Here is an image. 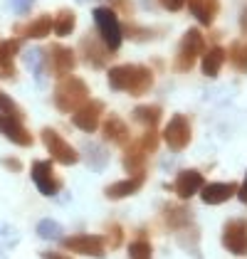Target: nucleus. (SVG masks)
<instances>
[{
	"instance_id": "obj_1",
	"label": "nucleus",
	"mask_w": 247,
	"mask_h": 259,
	"mask_svg": "<svg viewBox=\"0 0 247 259\" xmlns=\"http://www.w3.org/2000/svg\"><path fill=\"white\" fill-rule=\"evenodd\" d=\"M109 87L114 92H126L131 97H144L153 87V72L144 64H116L106 72Z\"/></svg>"
},
{
	"instance_id": "obj_2",
	"label": "nucleus",
	"mask_w": 247,
	"mask_h": 259,
	"mask_svg": "<svg viewBox=\"0 0 247 259\" xmlns=\"http://www.w3.org/2000/svg\"><path fill=\"white\" fill-rule=\"evenodd\" d=\"M52 101H55L57 111H62V114H69L72 111L74 114L79 106H84L89 101V87H87V81L82 77H74V74L62 77L57 81V87H55Z\"/></svg>"
},
{
	"instance_id": "obj_3",
	"label": "nucleus",
	"mask_w": 247,
	"mask_h": 259,
	"mask_svg": "<svg viewBox=\"0 0 247 259\" xmlns=\"http://www.w3.org/2000/svg\"><path fill=\"white\" fill-rule=\"evenodd\" d=\"M205 52V37L198 27H188L185 35L178 42V52L173 60V69L176 72H190L193 64L198 62V57Z\"/></svg>"
},
{
	"instance_id": "obj_4",
	"label": "nucleus",
	"mask_w": 247,
	"mask_h": 259,
	"mask_svg": "<svg viewBox=\"0 0 247 259\" xmlns=\"http://www.w3.org/2000/svg\"><path fill=\"white\" fill-rule=\"evenodd\" d=\"M94 25H97V32H99V40L116 55V50L121 47V22L116 18V13L109 8V5H99V8H94Z\"/></svg>"
},
{
	"instance_id": "obj_5",
	"label": "nucleus",
	"mask_w": 247,
	"mask_h": 259,
	"mask_svg": "<svg viewBox=\"0 0 247 259\" xmlns=\"http://www.w3.org/2000/svg\"><path fill=\"white\" fill-rule=\"evenodd\" d=\"M42 62H45L47 74H52L55 79H62L74 72L77 55H74V50H69L64 45H50L47 50H42Z\"/></svg>"
},
{
	"instance_id": "obj_6",
	"label": "nucleus",
	"mask_w": 247,
	"mask_h": 259,
	"mask_svg": "<svg viewBox=\"0 0 247 259\" xmlns=\"http://www.w3.org/2000/svg\"><path fill=\"white\" fill-rule=\"evenodd\" d=\"M40 139H42V143H45V148L50 151V160H55V163H60V165H74V163L79 160V151L67 139H62L55 128H50V126L42 128Z\"/></svg>"
},
{
	"instance_id": "obj_7",
	"label": "nucleus",
	"mask_w": 247,
	"mask_h": 259,
	"mask_svg": "<svg viewBox=\"0 0 247 259\" xmlns=\"http://www.w3.org/2000/svg\"><path fill=\"white\" fill-rule=\"evenodd\" d=\"M223 247L235 257H247V220H227L223 227Z\"/></svg>"
},
{
	"instance_id": "obj_8",
	"label": "nucleus",
	"mask_w": 247,
	"mask_h": 259,
	"mask_svg": "<svg viewBox=\"0 0 247 259\" xmlns=\"http://www.w3.org/2000/svg\"><path fill=\"white\" fill-rule=\"evenodd\" d=\"M190 139H193V128H190V121H188V116H183V114L171 116L168 126L163 128L166 146H168L171 151H176V153H178V151L188 148Z\"/></svg>"
},
{
	"instance_id": "obj_9",
	"label": "nucleus",
	"mask_w": 247,
	"mask_h": 259,
	"mask_svg": "<svg viewBox=\"0 0 247 259\" xmlns=\"http://www.w3.org/2000/svg\"><path fill=\"white\" fill-rule=\"evenodd\" d=\"M64 249L77 252V254H87L94 259L106 257V239L99 235H72V237H62Z\"/></svg>"
},
{
	"instance_id": "obj_10",
	"label": "nucleus",
	"mask_w": 247,
	"mask_h": 259,
	"mask_svg": "<svg viewBox=\"0 0 247 259\" xmlns=\"http://www.w3.org/2000/svg\"><path fill=\"white\" fill-rule=\"evenodd\" d=\"M32 183L37 185L42 195H57L62 190V180L55 176V168H52V160H35L32 163Z\"/></svg>"
},
{
	"instance_id": "obj_11",
	"label": "nucleus",
	"mask_w": 247,
	"mask_h": 259,
	"mask_svg": "<svg viewBox=\"0 0 247 259\" xmlns=\"http://www.w3.org/2000/svg\"><path fill=\"white\" fill-rule=\"evenodd\" d=\"M102 114H104V101L99 99H89L84 106H79L74 114H72V123L79 128V131H97L99 128V121H102Z\"/></svg>"
},
{
	"instance_id": "obj_12",
	"label": "nucleus",
	"mask_w": 247,
	"mask_h": 259,
	"mask_svg": "<svg viewBox=\"0 0 247 259\" xmlns=\"http://www.w3.org/2000/svg\"><path fill=\"white\" fill-rule=\"evenodd\" d=\"M203 185H205L203 173H200V170H193V168L181 170V173L176 176V180H173V190H176V195L181 200H190L195 193H200Z\"/></svg>"
},
{
	"instance_id": "obj_13",
	"label": "nucleus",
	"mask_w": 247,
	"mask_h": 259,
	"mask_svg": "<svg viewBox=\"0 0 247 259\" xmlns=\"http://www.w3.org/2000/svg\"><path fill=\"white\" fill-rule=\"evenodd\" d=\"M144 183H146V170H141V173L129 176L126 180H116V183H111V185L104 190V195H106L109 200L131 198V195H136V193L144 188Z\"/></svg>"
},
{
	"instance_id": "obj_14",
	"label": "nucleus",
	"mask_w": 247,
	"mask_h": 259,
	"mask_svg": "<svg viewBox=\"0 0 247 259\" xmlns=\"http://www.w3.org/2000/svg\"><path fill=\"white\" fill-rule=\"evenodd\" d=\"M0 134H3L8 141H13L15 146H22V148L32 146V134L22 126V119L0 114Z\"/></svg>"
},
{
	"instance_id": "obj_15",
	"label": "nucleus",
	"mask_w": 247,
	"mask_h": 259,
	"mask_svg": "<svg viewBox=\"0 0 247 259\" xmlns=\"http://www.w3.org/2000/svg\"><path fill=\"white\" fill-rule=\"evenodd\" d=\"M82 52H84V62L92 64V67H106V62L114 57V52L99 37H84Z\"/></svg>"
},
{
	"instance_id": "obj_16",
	"label": "nucleus",
	"mask_w": 247,
	"mask_h": 259,
	"mask_svg": "<svg viewBox=\"0 0 247 259\" xmlns=\"http://www.w3.org/2000/svg\"><path fill=\"white\" fill-rule=\"evenodd\" d=\"M237 195V183H208L200 188V198L205 205H223Z\"/></svg>"
},
{
	"instance_id": "obj_17",
	"label": "nucleus",
	"mask_w": 247,
	"mask_h": 259,
	"mask_svg": "<svg viewBox=\"0 0 247 259\" xmlns=\"http://www.w3.org/2000/svg\"><path fill=\"white\" fill-rule=\"evenodd\" d=\"M22 40L10 37V40H0V79H15V64L13 57L20 52Z\"/></svg>"
},
{
	"instance_id": "obj_18",
	"label": "nucleus",
	"mask_w": 247,
	"mask_h": 259,
	"mask_svg": "<svg viewBox=\"0 0 247 259\" xmlns=\"http://www.w3.org/2000/svg\"><path fill=\"white\" fill-rule=\"evenodd\" d=\"M185 5H188L190 15L205 27H210L220 13V0H185Z\"/></svg>"
},
{
	"instance_id": "obj_19",
	"label": "nucleus",
	"mask_w": 247,
	"mask_h": 259,
	"mask_svg": "<svg viewBox=\"0 0 247 259\" xmlns=\"http://www.w3.org/2000/svg\"><path fill=\"white\" fill-rule=\"evenodd\" d=\"M102 136H104V141H109V143L126 146V143H129V126H126V121H124L121 116L109 114L102 123Z\"/></svg>"
},
{
	"instance_id": "obj_20",
	"label": "nucleus",
	"mask_w": 247,
	"mask_h": 259,
	"mask_svg": "<svg viewBox=\"0 0 247 259\" xmlns=\"http://www.w3.org/2000/svg\"><path fill=\"white\" fill-rule=\"evenodd\" d=\"M146 158H148V153L144 151L141 141H129L126 143V148H124V168H126L129 176L146 170Z\"/></svg>"
},
{
	"instance_id": "obj_21",
	"label": "nucleus",
	"mask_w": 247,
	"mask_h": 259,
	"mask_svg": "<svg viewBox=\"0 0 247 259\" xmlns=\"http://www.w3.org/2000/svg\"><path fill=\"white\" fill-rule=\"evenodd\" d=\"M223 64H225V50L223 47H210V50L203 52V74L205 77L215 79L220 74Z\"/></svg>"
},
{
	"instance_id": "obj_22",
	"label": "nucleus",
	"mask_w": 247,
	"mask_h": 259,
	"mask_svg": "<svg viewBox=\"0 0 247 259\" xmlns=\"http://www.w3.org/2000/svg\"><path fill=\"white\" fill-rule=\"evenodd\" d=\"M225 60L230 62L237 72L247 74V42H242V40L230 42V47L225 50Z\"/></svg>"
},
{
	"instance_id": "obj_23",
	"label": "nucleus",
	"mask_w": 247,
	"mask_h": 259,
	"mask_svg": "<svg viewBox=\"0 0 247 259\" xmlns=\"http://www.w3.org/2000/svg\"><path fill=\"white\" fill-rule=\"evenodd\" d=\"M52 25H55V20L50 15H40V18H35L32 22H27L22 27V35L30 37V40H42V37H47L52 32Z\"/></svg>"
},
{
	"instance_id": "obj_24",
	"label": "nucleus",
	"mask_w": 247,
	"mask_h": 259,
	"mask_svg": "<svg viewBox=\"0 0 247 259\" xmlns=\"http://www.w3.org/2000/svg\"><path fill=\"white\" fill-rule=\"evenodd\" d=\"M163 220L166 225L171 227V230H183V227H188V222H190V212L185 210V207H181V205H166L163 207Z\"/></svg>"
},
{
	"instance_id": "obj_25",
	"label": "nucleus",
	"mask_w": 247,
	"mask_h": 259,
	"mask_svg": "<svg viewBox=\"0 0 247 259\" xmlns=\"http://www.w3.org/2000/svg\"><path fill=\"white\" fill-rule=\"evenodd\" d=\"M77 27V13L74 10H60V15L55 18V25H52V32L60 35V37H67L72 35Z\"/></svg>"
},
{
	"instance_id": "obj_26",
	"label": "nucleus",
	"mask_w": 247,
	"mask_h": 259,
	"mask_svg": "<svg viewBox=\"0 0 247 259\" xmlns=\"http://www.w3.org/2000/svg\"><path fill=\"white\" fill-rule=\"evenodd\" d=\"M163 116V111H161V106H136L134 109V119L139 121V123H144L146 128H156L158 126V121Z\"/></svg>"
},
{
	"instance_id": "obj_27",
	"label": "nucleus",
	"mask_w": 247,
	"mask_h": 259,
	"mask_svg": "<svg viewBox=\"0 0 247 259\" xmlns=\"http://www.w3.org/2000/svg\"><path fill=\"white\" fill-rule=\"evenodd\" d=\"M37 237L40 239H50V242H57V239H62V235H64V227H62L57 220H40L37 222Z\"/></svg>"
},
{
	"instance_id": "obj_28",
	"label": "nucleus",
	"mask_w": 247,
	"mask_h": 259,
	"mask_svg": "<svg viewBox=\"0 0 247 259\" xmlns=\"http://www.w3.org/2000/svg\"><path fill=\"white\" fill-rule=\"evenodd\" d=\"M121 35H126L129 40L134 42H148V40H156L158 32L148 30V27H141V25H134V22H126L121 27Z\"/></svg>"
},
{
	"instance_id": "obj_29",
	"label": "nucleus",
	"mask_w": 247,
	"mask_h": 259,
	"mask_svg": "<svg viewBox=\"0 0 247 259\" xmlns=\"http://www.w3.org/2000/svg\"><path fill=\"white\" fill-rule=\"evenodd\" d=\"M129 259H153V247L148 239H134L129 244Z\"/></svg>"
},
{
	"instance_id": "obj_30",
	"label": "nucleus",
	"mask_w": 247,
	"mask_h": 259,
	"mask_svg": "<svg viewBox=\"0 0 247 259\" xmlns=\"http://www.w3.org/2000/svg\"><path fill=\"white\" fill-rule=\"evenodd\" d=\"M0 111H3L5 116H15V119H22L20 104H15V101L10 99L5 92H0Z\"/></svg>"
},
{
	"instance_id": "obj_31",
	"label": "nucleus",
	"mask_w": 247,
	"mask_h": 259,
	"mask_svg": "<svg viewBox=\"0 0 247 259\" xmlns=\"http://www.w3.org/2000/svg\"><path fill=\"white\" fill-rule=\"evenodd\" d=\"M27 64L35 69V77L37 81H42V72H45V62H42V50H30L27 55Z\"/></svg>"
},
{
	"instance_id": "obj_32",
	"label": "nucleus",
	"mask_w": 247,
	"mask_h": 259,
	"mask_svg": "<svg viewBox=\"0 0 247 259\" xmlns=\"http://www.w3.org/2000/svg\"><path fill=\"white\" fill-rule=\"evenodd\" d=\"M139 141H141V146H144V151L148 153V156L158 148V134H156V128H148V131H146Z\"/></svg>"
},
{
	"instance_id": "obj_33",
	"label": "nucleus",
	"mask_w": 247,
	"mask_h": 259,
	"mask_svg": "<svg viewBox=\"0 0 247 259\" xmlns=\"http://www.w3.org/2000/svg\"><path fill=\"white\" fill-rule=\"evenodd\" d=\"M106 239H109V249H116V247L121 244V239H124V230L119 227V225H111L109 232H106Z\"/></svg>"
},
{
	"instance_id": "obj_34",
	"label": "nucleus",
	"mask_w": 247,
	"mask_h": 259,
	"mask_svg": "<svg viewBox=\"0 0 247 259\" xmlns=\"http://www.w3.org/2000/svg\"><path fill=\"white\" fill-rule=\"evenodd\" d=\"M109 8L114 13H124V15H131L134 13V3L131 0H109Z\"/></svg>"
},
{
	"instance_id": "obj_35",
	"label": "nucleus",
	"mask_w": 247,
	"mask_h": 259,
	"mask_svg": "<svg viewBox=\"0 0 247 259\" xmlns=\"http://www.w3.org/2000/svg\"><path fill=\"white\" fill-rule=\"evenodd\" d=\"M158 3L163 5L166 10H171V13H178V10L185 8V0H158Z\"/></svg>"
},
{
	"instance_id": "obj_36",
	"label": "nucleus",
	"mask_w": 247,
	"mask_h": 259,
	"mask_svg": "<svg viewBox=\"0 0 247 259\" xmlns=\"http://www.w3.org/2000/svg\"><path fill=\"white\" fill-rule=\"evenodd\" d=\"M32 3H35V0H10V5H13L15 13H27V10L32 8Z\"/></svg>"
},
{
	"instance_id": "obj_37",
	"label": "nucleus",
	"mask_w": 247,
	"mask_h": 259,
	"mask_svg": "<svg viewBox=\"0 0 247 259\" xmlns=\"http://www.w3.org/2000/svg\"><path fill=\"white\" fill-rule=\"evenodd\" d=\"M0 163H3L5 168H13V173H18V170L22 168V165H20V160H18V158H3Z\"/></svg>"
},
{
	"instance_id": "obj_38",
	"label": "nucleus",
	"mask_w": 247,
	"mask_h": 259,
	"mask_svg": "<svg viewBox=\"0 0 247 259\" xmlns=\"http://www.w3.org/2000/svg\"><path fill=\"white\" fill-rule=\"evenodd\" d=\"M237 198H240V202H245V205H247V173H245L242 185H237Z\"/></svg>"
},
{
	"instance_id": "obj_39",
	"label": "nucleus",
	"mask_w": 247,
	"mask_h": 259,
	"mask_svg": "<svg viewBox=\"0 0 247 259\" xmlns=\"http://www.w3.org/2000/svg\"><path fill=\"white\" fill-rule=\"evenodd\" d=\"M40 259H72V257L62 254V252H40Z\"/></svg>"
},
{
	"instance_id": "obj_40",
	"label": "nucleus",
	"mask_w": 247,
	"mask_h": 259,
	"mask_svg": "<svg viewBox=\"0 0 247 259\" xmlns=\"http://www.w3.org/2000/svg\"><path fill=\"white\" fill-rule=\"evenodd\" d=\"M240 27H242V32L247 35V8L242 10V15H240Z\"/></svg>"
},
{
	"instance_id": "obj_41",
	"label": "nucleus",
	"mask_w": 247,
	"mask_h": 259,
	"mask_svg": "<svg viewBox=\"0 0 247 259\" xmlns=\"http://www.w3.org/2000/svg\"><path fill=\"white\" fill-rule=\"evenodd\" d=\"M79 3H87V0H79Z\"/></svg>"
}]
</instances>
